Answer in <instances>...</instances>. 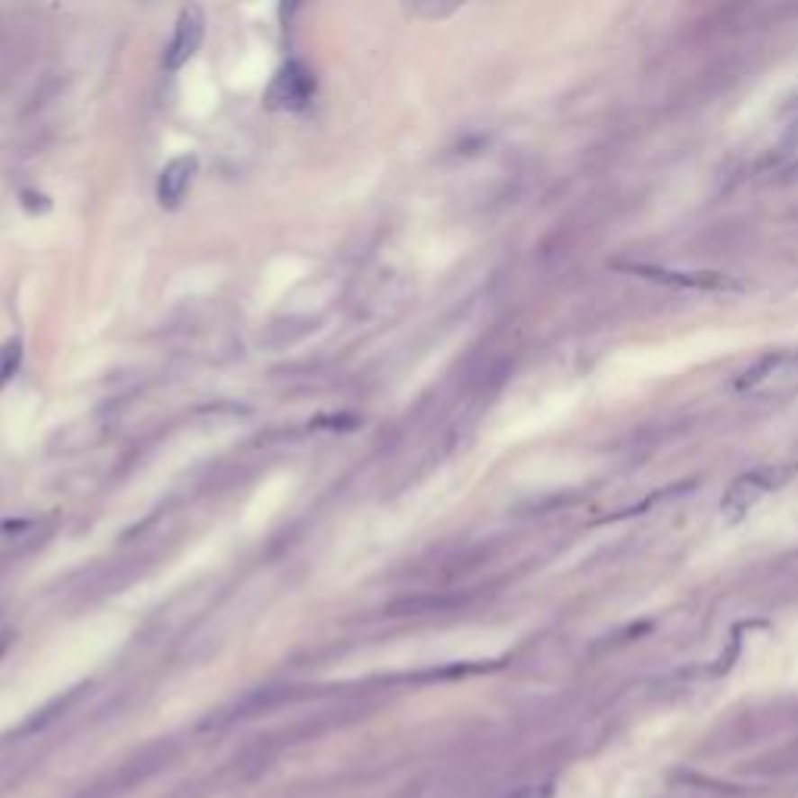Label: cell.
Returning <instances> with one entry per match:
<instances>
[{"label":"cell","mask_w":798,"mask_h":798,"mask_svg":"<svg viewBox=\"0 0 798 798\" xmlns=\"http://www.w3.org/2000/svg\"><path fill=\"white\" fill-rule=\"evenodd\" d=\"M313 94H315L313 72H309L306 63H300V59H290V63L281 66L278 76L268 85L266 106L278 113H296V110H306Z\"/></svg>","instance_id":"cell-1"},{"label":"cell","mask_w":798,"mask_h":798,"mask_svg":"<svg viewBox=\"0 0 798 798\" xmlns=\"http://www.w3.org/2000/svg\"><path fill=\"white\" fill-rule=\"evenodd\" d=\"M203 35H206V19H203L200 6H185L178 13V23H175L172 41H168L166 50V69L178 72L181 66H187L194 59V53L200 50Z\"/></svg>","instance_id":"cell-2"},{"label":"cell","mask_w":798,"mask_h":798,"mask_svg":"<svg viewBox=\"0 0 798 798\" xmlns=\"http://www.w3.org/2000/svg\"><path fill=\"white\" fill-rule=\"evenodd\" d=\"M194 175H197V157H175L172 162H166L159 172V181H157L159 206L178 209L187 194V187H191Z\"/></svg>","instance_id":"cell-3"},{"label":"cell","mask_w":798,"mask_h":798,"mask_svg":"<svg viewBox=\"0 0 798 798\" xmlns=\"http://www.w3.org/2000/svg\"><path fill=\"white\" fill-rule=\"evenodd\" d=\"M19 365H23V340L13 337L0 347V390L19 375Z\"/></svg>","instance_id":"cell-4"},{"label":"cell","mask_w":798,"mask_h":798,"mask_svg":"<svg viewBox=\"0 0 798 798\" xmlns=\"http://www.w3.org/2000/svg\"><path fill=\"white\" fill-rule=\"evenodd\" d=\"M409 10H412V13H418V16H431V19H437V16H446V13H452V10H456V6H440V4H412Z\"/></svg>","instance_id":"cell-5"},{"label":"cell","mask_w":798,"mask_h":798,"mask_svg":"<svg viewBox=\"0 0 798 798\" xmlns=\"http://www.w3.org/2000/svg\"><path fill=\"white\" fill-rule=\"evenodd\" d=\"M0 630H4V627H0Z\"/></svg>","instance_id":"cell-6"}]
</instances>
